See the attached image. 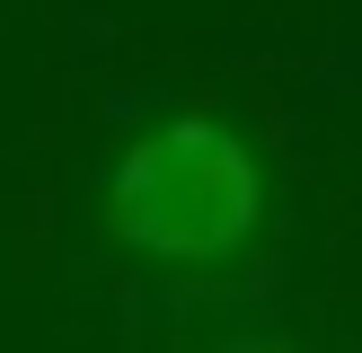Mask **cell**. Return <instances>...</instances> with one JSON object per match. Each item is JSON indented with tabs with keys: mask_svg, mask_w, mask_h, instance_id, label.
<instances>
[{
	"mask_svg": "<svg viewBox=\"0 0 362 353\" xmlns=\"http://www.w3.org/2000/svg\"><path fill=\"white\" fill-rule=\"evenodd\" d=\"M265 221V168L230 124L168 115L106 168V229L159 265H221Z\"/></svg>",
	"mask_w": 362,
	"mask_h": 353,
	"instance_id": "1",
	"label": "cell"
},
{
	"mask_svg": "<svg viewBox=\"0 0 362 353\" xmlns=\"http://www.w3.org/2000/svg\"><path fill=\"white\" fill-rule=\"evenodd\" d=\"M221 353H283V345H221Z\"/></svg>",
	"mask_w": 362,
	"mask_h": 353,
	"instance_id": "2",
	"label": "cell"
}]
</instances>
